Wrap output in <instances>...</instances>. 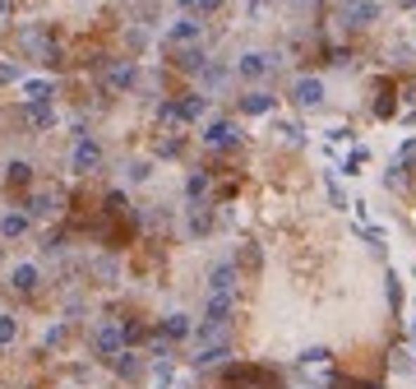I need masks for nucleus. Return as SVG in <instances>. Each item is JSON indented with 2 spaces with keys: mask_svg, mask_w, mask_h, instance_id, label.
<instances>
[{
  "mask_svg": "<svg viewBox=\"0 0 416 389\" xmlns=\"http://www.w3.org/2000/svg\"><path fill=\"white\" fill-rule=\"evenodd\" d=\"M176 107H181V121H199V116L208 111V98L204 93H190V98H181Z\"/></svg>",
  "mask_w": 416,
  "mask_h": 389,
  "instance_id": "nucleus-14",
  "label": "nucleus"
},
{
  "mask_svg": "<svg viewBox=\"0 0 416 389\" xmlns=\"http://www.w3.org/2000/svg\"><path fill=\"white\" fill-rule=\"evenodd\" d=\"M329 347H306V352H301V366H324V362H329Z\"/></svg>",
  "mask_w": 416,
  "mask_h": 389,
  "instance_id": "nucleus-23",
  "label": "nucleus"
},
{
  "mask_svg": "<svg viewBox=\"0 0 416 389\" xmlns=\"http://www.w3.org/2000/svg\"><path fill=\"white\" fill-rule=\"evenodd\" d=\"M204 79H208V84H222V79H227V70H222V65H208Z\"/></svg>",
  "mask_w": 416,
  "mask_h": 389,
  "instance_id": "nucleus-31",
  "label": "nucleus"
},
{
  "mask_svg": "<svg viewBox=\"0 0 416 389\" xmlns=\"http://www.w3.org/2000/svg\"><path fill=\"white\" fill-rule=\"evenodd\" d=\"M241 111H245V116H268V111H273V98H268L264 89H250L241 98Z\"/></svg>",
  "mask_w": 416,
  "mask_h": 389,
  "instance_id": "nucleus-10",
  "label": "nucleus"
},
{
  "mask_svg": "<svg viewBox=\"0 0 416 389\" xmlns=\"http://www.w3.org/2000/svg\"><path fill=\"white\" fill-rule=\"evenodd\" d=\"M208 292H236V264H218L208 274Z\"/></svg>",
  "mask_w": 416,
  "mask_h": 389,
  "instance_id": "nucleus-11",
  "label": "nucleus"
},
{
  "mask_svg": "<svg viewBox=\"0 0 416 389\" xmlns=\"http://www.w3.org/2000/svg\"><path fill=\"white\" fill-rule=\"evenodd\" d=\"M102 167V148L93 139H79L74 144V172H98Z\"/></svg>",
  "mask_w": 416,
  "mask_h": 389,
  "instance_id": "nucleus-5",
  "label": "nucleus"
},
{
  "mask_svg": "<svg viewBox=\"0 0 416 389\" xmlns=\"http://www.w3.org/2000/svg\"><path fill=\"white\" fill-rule=\"evenodd\" d=\"M190 333H195L190 315L176 311V315H167V320H162V338H167V343H181V338H190Z\"/></svg>",
  "mask_w": 416,
  "mask_h": 389,
  "instance_id": "nucleus-8",
  "label": "nucleus"
},
{
  "mask_svg": "<svg viewBox=\"0 0 416 389\" xmlns=\"http://www.w3.org/2000/svg\"><path fill=\"white\" fill-rule=\"evenodd\" d=\"M5 181H10V186H28V181H33V167H28V162H19V158H14V162L5 167Z\"/></svg>",
  "mask_w": 416,
  "mask_h": 389,
  "instance_id": "nucleus-19",
  "label": "nucleus"
},
{
  "mask_svg": "<svg viewBox=\"0 0 416 389\" xmlns=\"http://www.w3.org/2000/svg\"><path fill=\"white\" fill-rule=\"evenodd\" d=\"M186 195H190V200L208 195V172H190V177H186Z\"/></svg>",
  "mask_w": 416,
  "mask_h": 389,
  "instance_id": "nucleus-22",
  "label": "nucleus"
},
{
  "mask_svg": "<svg viewBox=\"0 0 416 389\" xmlns=\"http://www.w3.org/2000/svg\"><path fill=\"white\" fill-rule=\"evenodd\" d=\"M14 333H19V320H14V315H0V347L14 343Z\"/></svg>",
  "mask_w": 416,
  "mask_h": 389,
  "instance_id": "nucleus-24",
  "label": "nucleus"
},
{
  "mask_svg": "<svg viewBox=\"0 0 416 389\" xmlns=\"http://www.w3.org/2000/svg\"><path fill=\"white\" fill-rule=\"evenodd\" d=\"M121 347H125V329H121V324H102V329H98V352L102 357H116Z\"/></svg>",
  "mask_w": 416,
  "mask_h": 389,
  "instance_id": "nucleus-6",
  "label": "nucleus"
},
{
  "mask_svg": "<svg viewBox=\"0 0 416 389\" xmlns=\"http://www.w3.org/2000/svg\"><path fill=\"white\" fill-rule=\"evenodd\" d=\"M42 213H51V195H33L28 200V218H42Z\"/></svg>",
  "mask_w": 416,
  "mask_h": 389,
  "instance_id": "nucleus-25",
  "label": "nucleus"
},
{
  "mask_svg": "<svg viewBox=\"0 0 416 389\" xmlns=\"http://www.w3.org/2000/svg\"><path fill=\"white\" fill-rule=\"evenodd\" d=\"M167 37H171L176 46H181V42H199V19H181V23H171V33H167Z\"/></svg>",
  "mask_w": 416,
  "mask_h": 389,
  "instance_id": "nucleus-17",
  "label": "nucleus"
},
{
  "mask_svg": "<svg viewBox=\"0 0 416 389\" xmlns=\"http://www.w3.org/2000/svg\"><path fill=\"white\" fill-rule=\"evenodd\" d=\"M176 65L186 70V75H199V70H208V65H204V51H199V46H186V51L176 56Z\"/></svg>",
  "mask_w": 416,
  "mask_h": 389,
  "instance_id": "nucleus-18",
  "label": "nucleus"
},
{
  "mask_svg": "<svg viewBox=\"0 0 416 389\" xmlns=\"http://www.w3.org/2000/svg\"><path fill=\"white\" fill-rule=\"evenodd\" d=\"M329 200H333V209H347V195H342V186L329 177Z\"/></svg>",
  "mask_w": 416,
  "mask_h": 389,
  "instance_id": "nucleus-28",
  "label": "nucleus"
},
{
  "mask_svg": "<svg viewBox=\"0 0 416 389\" xmlns=\"http://www.w3.org/2000/svg\"><path fill=\"white\" fill-rule=\"evenodd\" d=\"M37 283H42L37 264H19V269H10V288H14V292H33Z\"/></svg>",
  "mask_w": 416,
  "mask_h": 389,
  "instance_id": "nucleus-9",
  "label": "nucleus"
},
{
  "mask_svg": "<svg viewBox=\"0 0 416 389\" xmlns=\"http://www.w3.org/2000/svg\"><path fill=\"white\" fill-rule=\"evenodd\" d=\"M384 181H389V190H403V186H407V177H403V167H394V172H389V177H384Z\"/></svg>",
  "mask_w": 416,
  "mask_h": 389,
  "instance_id": "nucleus-30",
  "label": "nucleus"
},
{
  "mask_svg": "<svg viewBox=\"0 0 416 389\" xmlns=\"http://www.w3.org/2000/svg\"><path fill=\"white\" fill-rule=\"evenodd\" d=\"M14 79H19V70H14V65H0V84H14Z\"/></svg>",
  "mask_w": 416,
  "mask_h": 389,
  "instance_id": "nucleus-34",
  "label": "nucleus"
},
{
  "mask_svg": "<svg viewBox=\"0 0 416 389\" xmlns=\"http://www.w3.org/2000/svg\"><path fill=\"white\" fill-rule=\"evenodd\" d=\"M384 283H389V306H394V311H398V301H403V288H398V274H389V278H384Z\"/></svg>",
  "mask_w": 416,
  "mask_h": 389,
  "instance_id": "nucleus-27",
  "label": "nucleus"
},
{
  "mask_svg": "<svg viewBox=\"0 0 416 389\" xmlns=\"http://www.w3.org/2000/svg\"><path fill=\"white\" fill-rule=\"evenodd\" d=\"M176 153H181V139H167V144L157 148V158H176Z\"/></svg>",
  "mask_w": 416,
  "mask_h": 389,
  "instance_id": "nucleus-32",
  "label": "nucleus"
},
{
  "mask_svg": "<svg viewBox=\"0 0 416 389\" xmlns=\"http://www.w3.org/2000/svg\"><path fill=\"white\" fill-rule=\"evenodd\" d=\"M227 357H231L227 343H208V347H199V352H195V366L199 371H204V366H218V362H227Z\"/></svg>",
  "mask_w": 416,
  "mask_h": 389,
  "instance_id": "nucleus-13",
  "label": "nucleus"
},
{
  "mask_svg": "<svg viewBox=\"0 0 416 389\" xmlns=\"http://www.w3.org/2000/svg\"><path fill=\"white\" fill-rule=\"evenodd\" d=\"M28 121H33V125H51L56 121V111H51V102H28Z\"/></svg>",
  "mask_w": 416,
  "mask_h": 389,
  "instance_id": "nucleus-20",
  "label": "nucleus"
},
{
  "mask_svg": "<svg viewBox=\"0 0 416 389\" xmlns=\"http://www.w3.org/2000/svg\"><path fill=\"white\" fill-rule=\"evenodd\" d=\"M361 167H365V148H351V158L342 162V172H347V177H356Z\"/></svg>",
  "mask_w": 416,
  "mask_h": 389,
  "instance_id": "nucleus-26",
  "label": "nucleus"
},
{
  "mask_svg": "<svg viewBox=\"0 0 416 389\" xmlns=\"http://www.w3.org/2000/svg\"><path fill=\"white\" fill-rule=\"evenodd\" d=\"M204 144L208 148H236V144H241V130H236L231 121H213L204 130Z\"/></svg>",
  "mask_w": 416,
  "mask_h": 389,
  "instance_id": "nucleus-2",
  "label": "nucleus"
},
{
  "mask_svg": "<svg viewBox=\"0 0 416 389\" xmlns=\"http://www.w3.org/2000/svg\"><path fill=\"white\" fill-rule=\"evenodd\" d=\"M264 380H259V371H250V366H231L227 371V389H259Z\"/></svg>",
  "mask_w": 416,
  "mask_h": 389,
  "instance_id": "nucleus-12",
  "label": "nucleus"
},
{
  "mask_svg": "<svg viewBox=\"0 0 416 389\" xmlns=\"http://www.w3.org/2000/svg\"><path fill=\"white\" fill-rule=\"evenodd\" d=\"M111 366H116V376H121V380H139V357H134V352H121V357H111Z\"/></svg>",
  "mask_w": 416,
  "mask_h": 389,
  "instance_id": "nucleus-16",
  "label": "nucleus"
},
{
  "mask_svg": "<svg viewBox=\"0 0 416 389\" xmlns=\"http://www.w3.org/2000/svg\"><path fill=\"white\" fill-rule=\"evenodd\" d=\"M134 79H139V70H134V60H111V65L102 70V84H107L111 93H121V89H130Z\"/></svg>",
  "mask_w": 416,
  "mask_h": 389,
  "instance_id": "nucleus-1",
  "label": "nucleus"
},
{
  "mask_svg": "<svg viewBox=\"0 0 416 389\" xmlns=\"http://www.w3.org/2000/svg\"><path fill=\"white\" fill-rule=\"evenodd\" d=\"M236 70H241L245 79H264L268 70H273V56H264V51H245V56H241V65H236Z\"/></svg>",
  "mask_w": 416,
  "mask_h": 389,
  "instance_id": "nucleus-7",
  "label": "nucleus"
},
{
  "mask_svg": "<svg viewBox=\"0 0 416 389\" xmlns=\"http://www.w3.org/2000/svg\"><path fill=\"white\" fill-rule=\"evenodd\" d=\"M292 102H296V107H319V102H324V84H319L315 75H310V79H296Z\"/></svg>",
  "mask_w": 416,
  "mask_h": 389,
  "instance_id": "nucleus-4",
  "label": "nucleus"
},
{
  "mask_svg": "<svg viewBox=\"0 0 416 389\" xmlns=\"http://www.w3.org/2000/svg\"><path fill=\"white\" fill-rule=\"evenodd\" d=\"M28 232V213H0V236L10 241V236H23Z\"/></svg>",
  "mask_w": 416,
  "mask_h": 389,
  "instance_id": "nucleus-15",
  "label": "nucleus"
},
{
  "mask_svg": "<svg viewBox=\"0 0 416 389\" xmlns=\"http://www.w3.org/2000/svg\"><path fill=\"white\" fill-rule=\"evenodd\" d=\"M379 19V5L375 0H347V10H342V23H351V28H365V23Z\"/></svg>",
  "mask_w": 416,
  "mask_h": 389,
  "instance_id": "nucleus-3",
  "label": "nucleus"
},
{
  "mask_svg": "<svg viewBox=\"0 0 416 389\" xmlns=\"http://www.w3.org/2000/svg\"><path fill=\"white\" fill-rule=\"evenodd\" d=\"M107 209H111V213H125L130 204H125V195H121V190H111V195H107Z\"/></svg>",
  "mask_w": 416,
  "mask_h": 389,
  "instance_id": "nucleus-29",
  "label": "nucleus"
},
{
  "mask_svg": "<svg viewBox=\"0 0 416 389\" xmlns=\"http://www.w3.org/2000/svg\"><path fill=\"white\" fill-rule=\"evenodd\" d=\"M403 5H407V10H412V5H416V0H403Z\"/></svg>",
  "mask_w": 416,
  "mask_h": 389,
  "instance_id": "nucleus-35",
  "label": "nucleus"
},
{
  "mask_svg": "<svg viewBox=\"0 0 416 389\" xmlns=\"http://www.w3.org/2000/svg\"><path fill=\"white\" fill-rule=\"evenodd\" d=\"M190 232H195V236H208V232H213V218H208V209H199V204L190 209Z\"/></svg>",
  "mask_w": 416,
  "mask_h": 389,
  "instance_id": "nucleus-21",
  "label": "nucleus"
},
{
  "mask_svg": "<svg viewBox=\"0 0 416 389\" xmlns=\"http://www.w3.org/2000/svg\"><path fill=\"white\" fill-rule=\"evenodd\" d=\"M143 338V324H125V343H139Z\"/></svg>",
  "mask_w": 416,
  "mask_h": 389,
  "instance_id": "nucleus-33",
  "label": "nucleus"
}]
</instances>
